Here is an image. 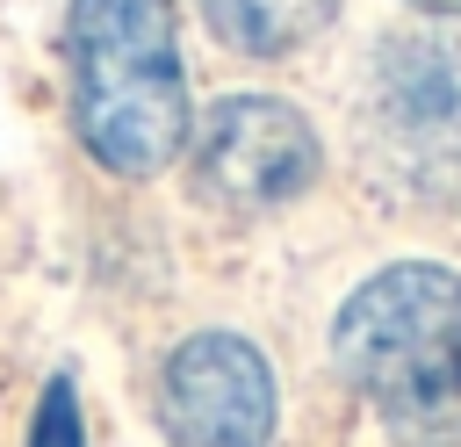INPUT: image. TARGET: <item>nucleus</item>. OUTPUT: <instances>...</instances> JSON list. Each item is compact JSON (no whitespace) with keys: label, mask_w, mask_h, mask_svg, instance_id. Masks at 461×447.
Segmentation results:
<instances>
[{"label":"nucleus","mask_w":461,"mask_h":447,"mask_svg":"<svg viewBox=\"0 0 461 447\" xmlns=\"http://www.w3.org/2000/svg\"><path fill=\"white\" fill-rule=\"evenodd\" d=\"M339 375L396 447H461V274L396 260L367 274L331 324Z\"/></svg>","instance_id":"nucleus-1"},{"label":"nucleus","mask_w":461,"mask_h":447,"mask_svg":"<svg viewBox=\"0 0 461 447\" xmlns=\"http://www.w3.org/2000/svg\"><path fill=\"white\" fill-rule=\"evenodd\" d=\"M72 130L122 180L166 173L194 137L180 72V0H72L65 14Z\"/></svg>","instance_id":"nucleus-2"},{"label":"nucleus","mask_w":461,"mask_h":447,"mask_svg":"<svg viewBox=\"0 0 461 447\" xmlns=\"http://www.w3.org/2000/svg\"><path fill=\"white\" fill-rule=\"evenodd\" d=\"M360 159L411 202H461V22L389 29L367 50Z\"/></svg>","instance_id":"nucleus-3"},{"label":"nucleus","mask_w":461,"mask_h":447,"mask_svg":"<svg viewBox=\"0 0 461 447\" xmlns=\"http://www.w3.org/2000/svg\"><path fill=\"white\" fill-rule=\"evenodd\" d=\"M194 187L238 216H267V209H288L317 187L324 173V144L310 130V115L295 101H274V94H223L202 108L194 137Z\"/></svg>","instance_id":"nucleus-4"},{"label":"nucleus","mask_w":461,"mask_h":447,"mask_svg":"<svg viewBox=\"0 0 461 447\" xmlns=\"http://www.w3.org/2000/svg\"><path fill=\"white\" fill-rule=\"evenodd\" d=\"M274 368L238 332H194L158 368V418L173 447H274Z\"/></svg>","instance_id":"nucleus-5"},{"label":"nucleus","mask_w":461,"mask_h":447,"mask_svg":"<svg viewBox=\"0 0 461 447\" xmlns=\"http://www.w3.org/2000/svg\"><path fill=\"white\" fill-rule=\"evenodd\" d=\"M194 7L238 58H288L339 14V0H194Z\"/></svg>","instance_id":"nucleus-6"},{"label":"nucleus","mask_w":461,"mask_h":447,"mask_svg":"<svg viewBox=\"0 0 461 447\" xmlns=\"http://www.w3.org/2000/svg\"><path fill=\"white\" fill-rule=\"evenodd\" d=\"M29 447H86V425H79V397L65 375H50L36 418H29Z\"/></svg>","instance_id":"nucleus-7"},{"label":"nucleus","mask_w":461,"mask_h":447,"mask_svg":"<svg viewBox=\"0 0 461 447\" xmlns=\"http://www.w3.org/2000/svg\"><path fill=\"white\" fill-rule=\"evenodd\" d=\"M425 22H461V0H411Z\"/></svg>","instance_id":"nucleus-8"}]
</instances>
